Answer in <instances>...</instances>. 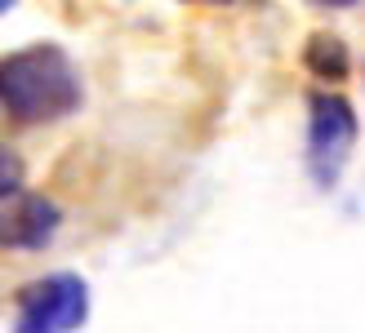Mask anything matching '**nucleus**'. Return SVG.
I'll return each instance as SVG.
<instances>
[{
	"label": "nucleus",
	"mask_w": 365,
	"mask_h": 333,
	"mask_svg": "<svg viewBox=\"0 0 365 333\" xmlns=\"http://www.w3.org/2000/svg\"><path fill=\"white\" fill-rule=\"evenodd\" d=\"M81 71L58 45H31L0 58V107L18 125H49L81 107Z\"/></svg>",
	"instance_id": "obj_1"
},
{
	"label": "nucleus",
	"mask_w": 365,
	"mask_h": 333,
	"mask_svg": "<svg viewBox=\"0 0 365 333\" xmlns=\"http://www.w3.org/2000/svg\"><path fill=\"white\" fill-rule=\"evenodd\" d=\"M307 116V174L317 187L330 191L348 169V156L356 147V111L339 94H312Z\"/></svg>",
	"instance_id": "obj_2"
},
{
	"label": "nucleus",
	"mask_w": 365,
	"mask_h": 333,
	"mask_svg": "<svg viewBox=\"0 0 365 333\" xmlns=\"http://www.w3.org/2000/svg\"><path fill=\"white\" fill-rule=\"evenodd\" d=\"M89 320V285L71 271H53L36 280L18 298V329L23 333H58L81 329Z\"/></svg>",
	"instance_id": "obj_3"
},
{
	"label": "nucleus",
	"mask_w": 365,
	"mask_h": 333,
	"mask_svg": "<svg viewBox=\"0 0 365 333\" xmlns=\"http://www.w3.org/2000/svg\"><path fill=\"white\" fill-rule=\"evenodd\" d=\"M58 205L45 196H5L0 200V249H45L58 236Z\"/></svg>",
	"instance_id": "obj_4"
},
{
	"label": "nucleus",
	"mask_w": 365,
	"mask_h": 333,
	"mask_svg": "<svg viewBox=\"0 0 365 333\" xmlns=\"http://www.w3.org/2000/svg\"><path fill=\"white\" fill-rule=\"evenodd\" d=\"M307 67H312L321 80H343L348 76V49H343V41H334V36H312Z\"/></svg>",
	"instance_id": "obj_5"
},
{
	"label": "nucleus",
	"mask_w": 365,
	"mask_h": 333,
	"mask_svg": "<svg viewBox=\"0 0 365 333\" xmlns=\"http://www.w3.org/2000/svg\"><path fill=\"white\" fill-rule=\"evenodd\" d=\"M14 191H23V164H18L14 152H5V147H0V200L14 196Z\"/></svg>",
	"instance_id": "obj_6"
},
{
	"label": "nucleus",
	"mask_w": 365,
	"mask_h": 333,
	"mask_svg": "<svg viewBox=\"0 0 365 333\" xmlns=\"http://www.w3.org/2000/svg\"><path fill=\"white\" fill-rule=\"evenodd\" d=\"M312 5H325V9H348V5H356V0H312Z\"/></svg>",
	"instance_id": "obj_7"
},
{
	"label": "nucleus",
	"mask_w": 365,
	"mask_h": 333,
	"mask_svg": "<svg viewBox=\"0 0 365 333\" xmlns=\"http://www.w3.org/2000/svg\"><path fill=\"white\" fill-rule=\"evenodd\" d=\"M14 5H18V0H0V18H5V14H9Z\"/></svg>",
	"instance_id": "obj_8"
},
{
	"label": "nucleus",
	"mask_w": 365,
	"mask_h": 333,
	"mask_svg": "<svg viewBox=\"0 0 365 333\" xmlns=\"http://www.w3.org/2000/svg\"><path fill=\"white\" fill-rule=\"evenodd\" d=\"M200 5H227V0H200Z\"/></svg>",
	"instance_id": "obj_9"
}]
</instances>
